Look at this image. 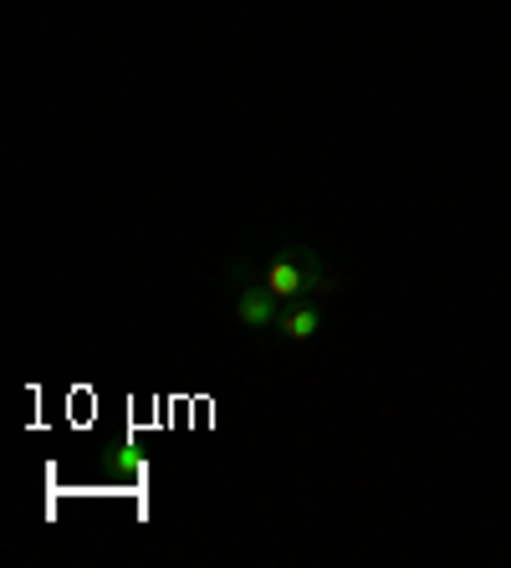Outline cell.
Here are the masks:
<instances>
[{
  "label": "cell",
  "instance_id": "1",
  "mask_svg": "<svg viewBox=\"0 0 511 568\" xmlns=\"http://www.w3.org/2000/svg\"><path fill=\"white\" fill-rule=\"evenodd\" d=\"M262 282L272 292L276 303H317V297H333L343 292V282L333 277L328 266L317 262L307 246H287V252H276L262 262Z\"/></svg>",
  "mask_w": 511,
  "mask_h": 568
},
{
  "label": "cell",
  "instance_id": "2",
  "mask_svg": "<svg viewBox=\"0 0 511 568\" xmlns=\"http://www.w3.org/2000/svg\"><path fill=\"white\" fill-rule=\"evenodd\" d=\"M231 282H236V323H241V328L276 333V323H282L287 303H276L272 292H266L262 272L251 277V262H236V266H231Z\"/></svg>",
  "mask_w": 511,
  "mask_h": 568
},
{
  "label": "cell",
  "instance_id": "3",
  "mask_svg": "<svg viewBox=\"0 0 511 568\" xmlns=\"http://www.w3.org/2000/svg\"><path fill=\"white\" fill-rule=\"evenodd\" d=\"M317 333H323V307L317 303H292L276 323V338H287V344H313Z\"/></svg>",
  "mask_w": 511,
  "mask_h": 568
}]
</instances>
